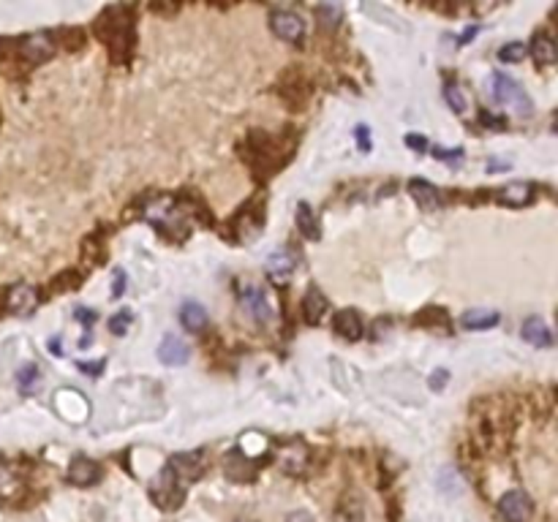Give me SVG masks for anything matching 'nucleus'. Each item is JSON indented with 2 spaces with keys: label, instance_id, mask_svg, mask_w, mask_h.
<instances>
[{
  "label": "nucleus",
  "instance_id": "nucleus-1",
  "mask_svg": "<svg viewBox=\"0 0 558 522\" xmlns=\"http://www.w3.org/2000/svg\"><path fill=\"white\" fill-rule=\"evenodd\" d=\"M490 96H493L496 103H501L504 109H509L517 117H529L534 112V103L529 99V93L523 90V85L515 82L512 76L501 74V71H496L490 76Z\"/></svg>",
  "mask_w": 558,
  "mask_h": 522
},
{
  "label": "nucleus",
  "instance_id": "nucleus-2",
  "mask_svg": "<svg viewBox=\"0 0 558 522\" xmlns=\"http://www.w3.org/2000/svg\"><path fill=\"white\" fill-rule=\"evenodd\" d=\"M150 495L161 509L172 512V509H180V503L185 498V484H180L178 479L169 473V468H164L161 476H155V481L150 484Z\"/></svg>",
  "mask_w": 558,
  "mask_h": 522
},
{
  "label": "nucleus",
  "instance_id": "nucleus-3",
  "mask_svg": "<svg viewBox=\"0 0 558 522\" xmlns=\"http://www.w3.org/2000/svg\"><path fill=\"white\" fill-rule=\"evenodd\" d=\"M237 294H240V305L248 313V319H254L256 324H267L273 319V305L259 283H243Z\"/></svg>",
  "mask_w": 558,
  "mask_h": 522
},
{
  "label": "nucleus",
  "instance_id": "nucleus-4",
  "mask_svg": "<svg viewBox=\"0 0 558 522\" xmlns=\"http://www.w3.org/2000/svg\"><path fill=\"white\" fill-rule=\"evenodd\" d=\"M169 473L178 479L180 484H191L199 481V476L204 473V449H196L191 454H172L166 463Z\"/></svg>",
  "mask_w": 558,
  "mask_h": 522
},
{
  "label": "nucleus",
  "instance_id": "nucleus-5",
  "mask_svg": "<svg viewBox=\"0 0 558 522\" xmlns=\"http://www.w3.org/2000/svg\"><path fill=\"white\" fill-rule=\"evenodd\" d=\"M499 514L504 522H529L534 514V500L523 490H509L499 500Z\"/></svg>",
  "mask_w": 558,
  "mask_h": 522
},
{
  "label": "nucleus",
  "instance_id": "nucleus-6",
  "mask_svg": "<svg viewBox=\"0 0 558 522\" xmlns=\"http://www.w3.org/2000/svg\"><path fill=\"white\" fill-rule=\"evenodd\" d=\"M55 50H57V44L52 41L50 33H30V36H25V38L20 41L22 57H25L27 63H33V66L50 60L52 55H55Z\"/></svg>",
  "mask_w": 558,
  "mask_h": 522
},
{
  "label": "nucleus",
  "instance_id": "nucleus-7",
  "mask_svg": "<svg viewBox=\"0 0 558 522\" xmlns=\"http://www.w3.org/2000/svg\"><path fill=\"white\" fill-rule=\"evenodd\" d=\"M297 261H300V256L292 248H278L276 253L267 256V264H264L267 277L276 280V283H286L292 277V273L297 270Z\"/></svg>",
  "mask_w": 558,
  "mask_h": 522
},
{
  "label": "nucleus",
  "instance_id": "nucleus-8",
  "mask_svg": "<svg viewBox=\"0 0 558 522\" xmlns=\"http://www.w3.org/2000/svg\"><path fill=\"white\" fill-rule=\"evenodd\" d=\"M270 27H273V33H276L278 38H283V41H300L305 36L303 17L294 14V11H273Z\"/></svg>",
  "mask_w": 558,
  "mask_h": 522
},
{
  "label": "nucleus",
  "instance_id": "nucleus-9",
  "mask_svg": "<svg viewBox=\"0 0 558 522\" xmlns=\"http://www.w3.org/2000/svg\"><path fill=\"white\" fill-rule=\"evenodd\" d=\"M38 307V291L30 283H20L8 291V310L14 316H30Z\"/></svg>",
  "mask_w": 558,
  "mask_h": 522
},
{
  "label": "nucleus",
  "instance_id": "nucleus-10",
  "mask_svg": "<svg viewBox=\"0 0 558 522\" xmlns=\"http://www.w3.org/2000/svg\"><path fill=\"white\" fill-rule=\"evenodd\" d=\"M69 479H71V484H79V487H93L101 479V465L87 457H76L69 468Z\"/></svg>",
  "mask_w": 558,
  "mask_h": 522
},
{
  "label": "nucleus",
  "instance_id": "nucleus-11",
  "mask_svg": "<svg viewBox=\"0 0 558 522\" xmlns=\"http://www.w3.org/2000/svg\"><path fill=\"white\" fill-rule=\"evenodd\" d=\"M531 199H534L531 182H509V185H504L496 194V201L504 204V207H526V204H531Z\"/></svg>",
  "mask_w": 558,
  "mask_h": 522
},
{
  "label": "nucleus",
  "instance_id": "nucleus-12",
  "mask_svg": "<svg viewBox=\"0 0 558 522\" xmlns=\"http://www.w3.org/2000/svg\"><path fill=\"white\" fill-rule=\"evenodd\" d=\"M327 297L316 289V286H310L308 291H305V297H303V316H305V321L310 324V326H316V324L322 321L324 316H327Z\"/></svg>",
  "mask_w": 558,
  "mask_h": 522
},
{
  "label": "nucleus",
  "instance_id": "nucleus-13",
  "mask_svg": "<svg viewBox=\"0 0 558 522\" xmlns=\"http://www.w3.org/2000/svg\"><path fill=\"white\" fill-rule=\"evenodd\" d=\"M158 359H161L164 365H172V368L185 365V362H188V346L180 340L178 335H166V338L161 340V346H158Z\"/></svg>",
  "mask_w": 558,
  "mask_h": 522
},
{
  "label": "nucleus",
  "instance_id": "nucleus-14",
  "mask_svg": "<svg viewBox=\"0 0 558 522\" xmlns=\"http://www.w3.org/2000/svg\"><path fill=\"white\" fill-rule=\"evenodd\" d=\"M501 321V316L496 310H487V307H474V310H466L460 316V326L463 329H474V332H485V329H493L496 324Z\"/></svg>",
  "mask_w": 558,
  "mask_h": 522
},
{
  "label": "nucleus",
  "instance_id": "nucleus-15",
  "mask_svg": "<svg viewBox=\"0 0 558 522\" xmlns=\"http://www.w3.org/2000/svg\"><path fill=\"white\" fill-rule=\"evenodd\" d=\"M523 340L531 343L536 348H550L553 346V335H550V326L542 321L539 316H531L523 321Z\"/></svg>",
  "mask_w": 558,
  "mask_h": 522
},
{
  "label": "nucleus",
  "instance_id": "nucleus-16",
  "mask_svg": "<svg viewBox=\"0 0 558 522\" xmlns=\"http://www.w3.org/2000/svg\"><path fill=\"white\" fill-rule=\"evenodd\" d=\"M408 194L414 196V201H417L422 210H436V207H441V194H438V188L431 185L428 180H411V182H408Z\"/></svg>",
  "mask_w": 558,
  "mask_h": 522
},
{
  "label": "nucleus",
  "instance_id": "nucleus-17",
  "mask_svg": "<svg viewBox=\"0 0 558 522\" xmlns=\"http://www.w3.org/2000/svg\"><path fill=\"white\" fill-rule=\"evenodd\" d=\"M335 332H338L343 340H352V343L359 340L362 332H365L359 313H357V310H341V313L335 316Z\"/></svg>",
  "mask_w": 558,
  "mask_h": 522
},
{
  "label": "nucleus",
  "instance_id": "nucleus-18",
  "mask_svg": "<svg viewBox=\"0 0 558 522\" xmlns=\"http://www.w3.org/2000/svg\"><path fill=\"white\" fill-rule=\"evenodd\" d=\"M294 215H297V229H300V234H303L305 240H308V242H319V240H322V226H319V218L313 215L310 204L300 201Z\"/></svg>",
  "mask_w": 558,
  "mask_h": 522
},
{
  "label": "nucleus",
  "instance_id": "nucleus-19",
  "mask_svg": "<svg viewBox=\"0 0 558 522\" xmlns=\"http://www.w3.org/2000/svg\"><path fill=\"white\" fill-rule=\"evenodd\" d=\"M278 463L283 471L300 473L305 468V463H308V451H305L303 444H286V447L280 449Z\"/></svg>",
  "mask_w": 558,
  "mask_h": 522
},
{
  "label": "nucleus",
  "instance_id": "nucleus-20",
  "mask_svg": "<svg viewBox=\"0 0 558 522\" xmlns=\"http://www.w3.org/2000/svg\"><path fill=\"white\" fill-rule=\"evenodd\" d=\"M180 321L191 332H202L204 326H207V310H204L199 302H185L180 307Z\"/></svg>",
  "mask_w": 558,
  "mask_h": 522
},
{
  "label": "nucleus",
  "instance_id": "nucleus-21",
  "mask_svg": "<svg viewBox=\"0 0 558 522\" xmlns=\"http://www.w3.org/2000/svg\"><path fill=\"white\" fill-rule=\"evenodd\" d=\"M531 55L539 66H553L556 63V44L548 33H536L531 41Z\"/></svg>",
  "mask_w": 558,
  "mask_h": 522
},
{
  "label": "nucleus",
  "instance_id": "nucleus-22",
  "mask_svg": "<svg viewBox=\"0 0 558 522\" xmlns=\"http://www.w3.org/2000/svg\"><path fill=\"white\" fill-rule=\"evenodd\" d=\"M20 493H22V481L14 476V471L8 465L0 463V498L3 500H14V498H20Z\"/></svg>",
  "mask_w": 558,
  "mask_h": 522
},
{
  "label": "nucleus",
  "instance_id": "nucleus-23",
  "mask_svg": "<svg viewBox=\"0 0 558 522\" xmlns=\"http://www.w3.org/2000/svg\"><path fill=\"white\" fill-rule=\"evenodd\" d=\"M526 55H529V50H526L523 41H512V44H504L499 50V60H504V63H520Z\"/></svg>",
  "mask_w": 558,
  "mask_h": 522
},
{
  "label": "nucleus",
  "instance_id": "nucleus-24",
  "mask_svg": "<svg viewBox=\"0 0 558 522\" xmlns=\"http://www.w3.org/2000/svg\"><path fill=\"white\" fill-rule=\"evenodd\" d=\"M316 17H319V22H322L324 27H335L338 22H341L343 11H341V6L324 3V6H319V8H316Z\"/></svg>",
  "mask_w": 558,
  "mask_h": 522
},
{
  "label": "nucleus",
  "instance_id": "nucleus-25",
  "mask_svg": "<svg viewBox=\"0 0 558 522\" xmlns=\"http://www.w3.org/2000/svg\"><path fill=\"white\" fill-rule=\"evenodd\" d=\"M38 378H41L38 368H36V365H25V368L17 373V384H20V389H22L25 395H30V389H33V384H38Z\"/></svg>",
  "mask_w": 558,
  "mask_h": 522
},
{
  "label": "nucleus",
  "instance_id": "nucleus-26",
  "mask_svg": "<svg viewBox=\"0 0 558 522\" xmlns=\"http://www.w3.org/2000/svg\"><path fill=\"white\" fill-rule=\"evenodd\" d=\"M444 99H447V103L455 109L457 115L466 112V99H463V93H460V87H457L455 82H450V85L444 87Z\"/></svg>",
  "mask_w": 558,
  "mask_h": 522
},
{
  "label": "nucleus",
  "instance_id": "nucleus-27",
  "mask_svg": "<svg viewBox=\"0 0 558 522\" xmlns=\"http://www.w3.org/2000/svg\"><path fill=\"white\" fill-rule=\"evenodd\" d=\"M131 319H134V316H131L128 310L117 313V316H112V319H109V332H112V335H126Z\"/></svg>",
  "mask_w": 558,
  "mask_h": 522
},
{
  "label": "nucleus",
  "instance_id": "nucleus-28",
  "mask_svg": "<svg viewBox=\"0 0 558 522\" xmlns=\"http://www.w3.org/2000/svg\"><path fill=\"white\" fill-rule=\"evenodd\" d=\"M433 155H436L438 161H447V164H460V161H463V150L460 147H455V150L436 147L433 150Z\"/></svg>",
  "mask_w": 558,
  "mask_h": 522
},
{
  "label": "nucleus",
  "instance_id": "nucleus-29",
  "mask_svg": "<svg viewBox=\"0 0 558 522\" xmlns=\"http://www.w3.org/2000/svg\"><path fill=\"white\" fill-rule=\"evenodd\" d=\"M447 378H450V370L438 368V370H436V373L431 375V381H428V384H431V389H436V392H438V389L444 386V381H447Z\"/></svg>",
  "mask_w": 558,
  "mask_h": 522
},
{
  "label": "nucleus",
  "instance_id": "nucleus-30",
  "mask_svg": "<svg viewBox=\"0 0 558 522\" xmlns=\"http://www.w3.org/2000/svg\"><path fill=\"white\" fill-rule=\"evenodd\" d=\"M406 145L411 150H417V152H425V150H428V142H425L422 136H414V133H408L406 136Z\"/></svg>",
  "mask_w": 558,
  "mask_h": 522
},
{
  "label": "nucleus",
  "instance_id": "nucleus-31",
  "mask_svg": "<svg viewBox=\"0 0 558 522\" xmlns=\"http://www.w3.org/2000/svg\"><path fill=\"white\" fill-rule=\"evenodd\" d=\"M123 291H126V275L117 270V273H115V289H112V297H120Z\"/></svg>",
  "mask_w": 558,
  "mask_h": 522
},
{
  "label": "nucleus",
  "instance_id": "nucleus-32",
  "mask_svg": "<svg viewBox=\"0 0 558 522\" xmlns=\"http://www.w3.org/2000/svg\"><path fill=\"white\" fill-rule=\"evenodd\" d=\"M79 370H85L87 375H99L103 370V362H79Z\"/></svg>",
  "mask_w": 558,
  "mask_h": 522
},
{
  "label": "nucleus",
  "instance_id": "nucleus-33",
  "mask_svg": "<svg viewBox=\"0 0 558 522\" xmlns=\"http://www.w3.org/2000/svg\"><path fill=\"white\" fill-rule=\"evenodd\" d=\"M357 142L362 145V150H365V152L371 150V139H368V128H365V125H359V128H357Z\"/></svg>",
  "mask_w": 558,
  "mask_h": 522
},
{
  "label": "nucleus",
  "instance_id": "nucleus-34",
  "mask_svg": "<svg viewBox=\"0 0 558 522\" xmlns=\"http://www.w3.org/2000/svg\"><path fill=\"white\" fill-rule=\"evenodd\" d=\"M286 522H316L308 512H292L289 517H286Z\"/></svg>",
  "mask_w": 558,
  "mask_h": 522
},
{
  "label": "nucleus",
  "instance_id": "nucleus-35",
  "mask_svg": "<svg viewBox=\"0 0 558 522\" xmlns=\"http://www.w3.org/2000/svg\"><path fill=\"white\" fill-rule=\"evenodd\" d=\"M76 319H79V321H85V324H93V321H96V313H93V310H85V307H79V310H76Z\"/></svg>",
  "mask_w": 558,
  "mask_h": 522
},
{
  "label": "nucleus",
  "instance_id": "nucleus-36",
  "mask_svg": "<svg viewBox=\"0 0 558 522\" xmlns=\"http://www.w3.org/2000/svg\"><path fill=\"white\" fill-rule=\"evenodd\" d=\"M474 36H477V27H468V30H466V33L460 36V44H457V47H463V44H466L468 38H474Z\"/></svg>",
  "mask_w": 558,
  "mask_h": 522
},
{
  "label": "nucleus",
  "instance_id": "nucleus-37",
  "mask_svg": "<svg viewBox=\"0 0 558 522\" xmlns=\"http://www.w3.org/2000/svg\"><path fill=\"white\" fill-rule=\"evenodd\" d=\"M50 351L55 354V356H63V348H60V340H52L50 343Z\"/></svg>",
  "mask_w": 558,
  "mask_h": 522
},
{
  "label": "nucleus",
  "instance_id": "nucleus-38",
  "mask_svg": "<svg viewBox=\"0 0 558 522\" xmlns=\"http://www.w3.org/2000/svg\"><path fill=\"white\" fill-rule=\"evenodd\" d=\"M237 522H251V520H237Z\"/></svg>",
  "mask_w": 558,
  "mask_h": 522
}]
</instances>
